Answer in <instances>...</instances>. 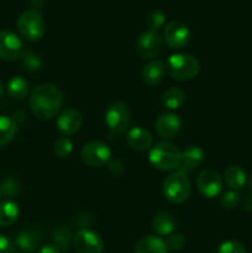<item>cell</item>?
I'll return each instance as SVG.
<instances>
[{"label":"cell","mask_w":252,"mask_h":253,"mask_svg":"<svg viewBox=\"0 0 252 253\" xmlns=\"http://www.w3.org/2000/svg\"><path fill=\"white\" fill-rule=\"evenodd\" d=\"M63 93L54 84H40L30 95V109L39 120L53 119L63 105Z\"/></svg>","instance_id":"obj_1"},{"label":"cell","mask_w":252,"mask_h":253,"mask_svg":"<svg viewBox=\"0 0 252 253\" xmlns=\"http://www.w3.org/2000/svg\"><path fill=\"white\" fill-rule=\"evenodd\" d=\"M200 64L197 57L189 53H174L166 63V71L177 81H190L199 73Z\"/></svg>","instance_id":"obj_2"},{"label":"cell","mask_w":252,"mask_h":253,"mask_svg":"<svg viewBox=\"0 0 252 253\" xmlns=\"http://www.w3.org/2000/svg\"><path fill=\"white\" fill-rule=\"evenodd\" d=\"M20 36L29 42H36L43 37L46 24L41 12L36 9H30L20 14L16 21Z\"/></svg>","instance_id":"obj_3"},{"label":"cell","mask_w":252,"mask_h":253,"mask_svg":"<svg viewBox=\"0 0 252 253\" xmlns=\"http://www.w3.org/2000/svg\"><path fill=\"white\" fill-rule=\"evenodd\" d=\"M148 160L156 169L170 172L178 169L179 167L180 151L173 143L160 142L152 147Z\"/></svg>","instance_id":"obj_4"},{"label":"cell","mask_w":252,"mask_h":253,"mask_svg":"<svg viewBox=\"0 0 252 253\" xmlns=\"http://www.w3.org/2000/svg\"><path fill=\"white\" fill-rule=\"evenodd\" d=\"M190 182L187 174L175 170L163 180V194L166 199L174 204H182L190 195Z\"/></svg>","instance_id":"obj_5"},{"label":"cell","mask_w":252,"mask_h":253,"mask_svg":"<svg viewBox=\"0 0 252 253\" xmlns=\"http://www.w3.org/2000/svg\"><path fill=\"white\" fill-rule=\"evenodd\" d=\"M131 123L130 109L123 101H114L105 110V125L113 135L126 132Z\"/></svg>","instance_id":"obj_6"},{"label":"cell","mask_w":252,"mask_h":253,"mask_svg":"<svg viewBox=\"0 0 252 253\" xmlns=\"http://www.w3.org/2000/svg\"><path fill=\"white\" fill-rule=\"evenodd\" d=\"M81 157L89 167H104L110 162L111 150L103 141H90L82 148Z\"/></svg>","instance_id":"obj_7"},{"label":"cell","mask_w":252,"mask_h":253,"mask_svg":"<svg viewBox=\"0 0 252 253\" xmlns=\"http://www.w3.org/2000/svg\"><path fill=\"white\" fill-rule=\"evenodd\" d=\"M25 52L24 43L20 36L11 30L0 31V59L2 61H17Z\"/></svg>","instance_id":"obj_8"},{"label":"cell","mask_w":252,"mask_h":253,"mask_svg":"<svg viewBox=\"0 0 252 253\" xmlns=\"http://www.w3.org/2000/svg\"><path fill=\"white\" fill-rule=\"evenodd\" d=\"M190 30L185 22L180 20H173L167 26L165 27L163 31V39L168 47L173 49L184 48L190 41Z\"/></svg>","instance_id":"obj_9"},{"label":"cell","mask_w":252,"mask_h":253,"mask_svg":"<svg viewBox=\"0 0 252 253\" xmlns=\"http://www.w3.org/2000/svg\"><path fill=\"white\" fill-rule=\"evenodd\" d=\"M73 247L78 253H101L104 242L95 231L84 227L73 236Z\"/></svg>","instance_id":"obj_10"},{"label":"cell","mask_w":252,"mask_h":253,"mask_svg":"<svg viewBox=\"0 0 252 253\" xmlns=\"http://www.w3.org/2000/svg\"><path fill=\"white\" fill-rule=\"evenodd\" d=\"M197 187L200 194L208 199L220 195L224 187L222 178L216 170L214 169H204L197 179Z\"/></svg>","instance_id":"obj_11"},{"label":"cell","mask_w":252,"mask_h":253,"mask_svg":"<svg viewBox=\"0 0 252 253\" xmlns=\"http://www.w3.org/2000/svg\"><path fill=\"white\" fill-rule=\"evenodd\" d=\"M162 48V37L157 31L147 30L142 32L136 42V53L143 59H152Z\"/></svg>","instance_id":"obj_12"},{"label":"cell","mask_w":252,"mask_h":253,"mask_svg":"<svg viewBox=\"0 0 252 253\" xmlns=\"http://www.w3.org/2000/svg\"><path fill=\"white\" fill-rule=\"evenodd\" d=\"M83 125V116L76 109H66L58 115L56 121L57 130L66 137L74 135Z\"/></svg>","instance_id":"obj_13"},{"label":"cell","mask_w":252,"mask_h":253,"mask_svg":"<svg viewBox=\"0 0 252 253\" xmlns=\"http://www.w3.org/2000/svg\"><path fill=\"white\" fill-rule=\"evenodd\" d=\"M155 127L160 137L165 140H172L180 131L182 121L177 114L162 113L156 119Z\"/></svg>","instance_id":"obj_14"},{"label":"cell","mask_w":252,"mask_h":253,"mask_svg":"<svg viewBox=\"0 0 252 253\" xmlns=\"http://www.w3.org/2000/svg\"><path fill=\"white\" fill-rule=\"evenodd\" d=\"M205 160V153L198 146H188L180 152V163L178 172L188 174L189 172L199 167Z\"/></svg>","instance_id":"obj_15"},{"label":"cell","mask_w":252,"mask_h":253,"mask_svg":"<svg viewBox=\"0 0 252 253\" xmlns=\"http://www.w3.org/2000/svg\"><path fill=\"white\" fill-rule=\"evenodd\" d=\"M126 142L132 150L146 151L152 146L153 137L146 128L132 127L126 133Z\"/></svg>","instance_id":"obj_16"},{"label":"cell","mask_w":252,"mask_h":253,"mask_svg":"<svg viewBox=\"0 0 252 253\" xmlns=\"http://www.w3.org/2000/svg\"><path fill=\"white\" fill-rule=\"evenodd\" d=\"M41 232L34 229H24L16 235L15 244L20 250L26 253H34L37 251L41 244Z\"/></svg>","instance_id":"obj_17"},{"label":"cell","mask_w":252,"mask_h":253,"mask_svg":"<svg viewBox=\"0 0 252 253\" xmlns=\"http://www.w3.org/2000/svg\"><path fill=\"white\" fill-rule=\"evenodd\" d=\"M165 73V63L162 61H158V59H153V61H150L143 67L142 72H141V77H142L143 83L147 84V85H157L163 81Z\"/></svg>","instance_id":"obj_18"},{"label":"cell","mask_w":252,"mask_h":253,"mask_svg":"<svg viewBox=\"0 0 252 253\" xmlns=\"http://www.w3.org/2000/svg\"><path fill=\"white\" fill-rule=\"evenodd\" d=\"M152 230L160 236H169L173 234L177 226V221L172 214L167 211H161L156 214L152 219Z\"/></svg>","instance_id":"obj_19"},{"label":"cell","mask_w":252,"mask_h":253,"mask_svg":"<svg viewBox=\"0 0 252 253\" xmlns=\"http://www.w3.org/2000/svg\"><path fill=\"white\" fill-rule=\"evenodd\" d=\"M167 251L165 241L153 235L142 237L135 247V253H167Z\"/></svg>","instance_id":"obj_20"},{"label":"cell","mask_w":252,"mask_h":253,"mask_svg":"<svg viewBox=\"0 0 252 253\" xmlns=\"http://www.w3.org/2000/svg\"><path fill=\"white\" fill-rule=\"evenodd\" d=\"M20 215L19 205L12 200H4L0 203V226L7 227L17 221Z\"/></svg>","instance_id":"obj_21"},{"label":"cell","mask_w":252,"mask_h":253,"mask_svg":"<svg viewBox=\"0 0 252 253\" xmlns=\"http://www.w3.org/2000/svg\"><path fill=\"white\" fill-rule=\"evenodd\" d=\"M7 94L15 100H24L30 93V83L22 77H12L6 85Z\"/></svg>","instance_id":"obj_22"},{"label":"cell","mask_w":252,"mask_h":253,"mask_svg":"<svg viewBox=\"0 0 252 253\" xmlns=\"http://www.w3.org/2000/svg\"><path fill=\"white\" fill-rule=\"evenodd\" d=\"M225 183L231 188L232 190L241 189L245 187L247 182L246 172L240 166H230L224 173Z\"/></svg>","instance_id":"obj_23"},{"label":"cell","mask_w":252,"mask_h":253,"mask_svg":"<svg viewBox=\"0 0 252 253\" xmlns=\"http://www.w3.org/2000/svg\"><path fill=\"white\" fill-rule=\"evenodd\" d=\"M185 95L182 89L177 86H170L163 93L162 104L168 110H177L184 104Z\"/></svg>","instance_id":"obj_24"},{"label":"cell","mask_w":252,"mask_h":253,"mask_svg":"<svg viewBox=\"0 0 252 253\" xmlns=\"http://www.w3.org/2000/svg\"><path fill=\"white\" fill-rule=\"evenodd\" d=\"M17 132L16 121L6 115L0 116V147L12 141Z\"/></svg>","instance_id":"obj_25"},{"label":"cell","mask_w":252,"mask_h":253,"mask_svg":"<svg viewBox=\"0 0 252 253\" xmlns=\"http://www.w3.org/2000/svg\"><path fill=\"white\" fill-rule=\"evenodd\" d=\"M73 236L71 229L67 226H59L52 232V240L54 245L63 252H69L71 246L73 245Z\"/></svg>","instance_id":"obj_26"},{"label":"cell","mask_w":252,"mask_h":253,"mask_svg":"<svg viewBox=\"0 0 252 253\" xmlns=\"http://www.w3.org/2000/svg\"><path fill=\"white\" fill-rule=\"evenodd\" d=\"M21 64L24 69L29 73H37L43 68V61L39 54L35 53L31 49H25L21 57Z\"/></svg>","instance_id":"obj_27"},{"label":"cell","mask_w":252,"mask_h":253,"mask_svg":"<svg viewBox=\"0 0 252 253\" xmlns=\"http://www.w3.org/2000/svg\"><path fill=\"white\" fill-rule=\"evenodd\" d=\"M54 153L58 156L59 158H67L71 156L72 151H73V143L68 137H59L54 141L53 143Z\"/></svg>","instance_id":"obj_28"},{"label":"cell","mask_w":252,"mask_h":253,"mask_svg":"<svg viewBox=\"0 0 252 253\" xmlns=\"http://www.w3.org/2000/svg\"><path fill=\"white\" fill-rule=\"evenodd\" d=\"M146 22H147L148 29L152 30V31H157V30H160L161 27L165 25L166 14L160 9L151 10V11L148 12Z\"/></svg>","instance_id":"obj_29"},{"label":"cell","mask_w":252,"mask_h":253,"mask_svg":"<svg viewBox=\"0 0 252 253\" xmlns=\"http://www.w3.org/2000/svg\"><path fill=\"white\" fill-rule=\"evenodd\" d=\"M240 203V194L236 190H229V192H225L224 194H221L220 197V205H221L224 209L231 210L239 205Z\"/></svg>","instance_id":"obj_30"},{"label":"cell","mask_w":252,"mask_h":253,"mask_svg":"<svg viewBox=\"0 0 252 253\" xmlns=\"http://www.w3.org/2000/svg\"><path fill=\"white\" fill-rule=\"evenodd\" d=\"M0 189H1L2 194L7 195V197H16L20 193L19 183L11 177H6L5 179L1 180V183H0Z\"/></svg>","instance_id":"obj_31"},{"label":"cell","mask_w":252,"mask_h":253,"mask_svg":"<svg viewBox=\"0 0 252 253\" xmlns=\"http://www.w3.org/2000/svg\"><path fill=\"white\" fill-rule=\"evenodd\" d=\"M165 244L167 246V250H170V251H180L184 247L185 239L179 232H173V234H170L167 237Z\"/></svg>","instance_id":"obj_32"},{"label":"cell","mask_w":252,"mask_h":253,"mask_svg":"<svg viewBox=\"0 0 252 253\" xmlns=\"http://www.w3.org/2000/svg\"><path fill=\"white\" fill-rule=\"evenodd\" d=\"M217 253H247L246 249L241 242L229 240V241L222 242L217 249Z\"/></svg>","instance_id":"obj_33"},{"label":"cell","mask_w":252,"mask_h":253,"mask_svg":"<svg viewBox=\"0 0 252 253\" xmlns=\"http://www.w3.org/2000/svg\"><path fill=\"white\" fill-rule=\"evenodd\" d=\"M0 253H15V244L6 236L0 235Z\"/></svg>","instance_id":"obj_34"},{"label":"cell","mask_w":252,"mask_h":253,"mask_svg":"<svg viewBox=\"0 0 252 253\" xmlns=\"http://www.w3.org/2000/svg\"><path fill=\"white\" fill-rule=\"evenodd\" d=\"M109 170H110L113 174H120L121 172L124 170V163L123 161L120 160H114L109 163Z\"/></svg>","instance_id":"obj_35"},{"label":"cell","mask_w":252,"mask_h":253,"mask_svg":"<svg viewBox=\"0 0 252 253\" xmlns=\"http://www.w3.org/2000/svg\"><path fill=\"white\" fill-rule=\"evenodd\" d=\"M39 253H61V250L56 245H46L40 249Z\"/></svg>","instance_id":"obj_36"},{"label":"cell","mask_w":252,"mask_h":253,"mask_svg":"<svg viewBox=\"0 0 252 253\" xmlns=\"http://www.w3.org/2000/svg\"><path fill=\"white\" fill-rule=\"evenodd\" d=\"M244 208L247 211H252V195L251 197H247L244 202Z\"/></svg>","instance_id":"obj_37"},{"label":"cell","mask_w":252,"mask_h":253,"mask_svg":"<svg viewBox=\"0 0 252 253\" xmlns=\"http://www.w3.org/2000/svg\"><path fill=\"white\" fill-rule=\"evenodd\" d=\"M2 94H4V84H2V82L0 81V98L2 96Z\"/></svg>","instance_id":"obj_38"},{"label":"cell","mask_w":252,"mask_h":253,"mask_svg":"<svg viewBox=\"0 0 252 253\" xmlns=\"http://www.w3.org/2000/svg\"><path fill=\"white\" fill-rule=\"evenodd\" d=\"M249 188H250V192H251V195H252V175H251V178H250V182H249Z\"/></svg>","instance_id":"obj_39"},{"label":"cell","mask_w":252,"mask_h":253,"mask_svg":"<svg viewBox=\"0 0 252 253\" xmlns=\"http://www.w3.org/2000/svg\"><path fill=\"white\" fill-rule=\"evenodd\" d=\"M1 195H2V193H1V189H0V198H1Z\"/></svg>","instance_id":"obj_40"},{"label":"cell","mask_w":252,"mask_h":253,"mask_svg":"<svg viewBox=\"0 0 252 253\" xmlns=\"http://www.w3.org/2000/svg\"><path fill=\"white\" fill-rule=\"evenodd\" d=\"M21 253H25V252H21Z\"/></svg>","instance_id":"obj_41"}]
</instances>
